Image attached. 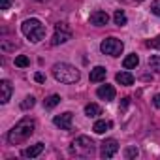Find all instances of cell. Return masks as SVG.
Wrapping results in <instances>:
<instances>
[{"instance_id": "1", "label": "cell", "mask_w": 160, "mask_h": 160, "mask_svg": "<svg viewBox=\"0 0 160 160\" xmlns=\"http://www.w3.org/2000/svg\"><path fill=\"white\" fill-rule=\"evenodd\" d=\"M34 130H36L34 119L25 117V119H21V121L8 132V141H10L12 145H19V143H23V141H27V139L34 134Z\"/></svg>"}, {"instance_id": "2", "label": "cell", "mask_w": 160, "mask_h": 160, "mask_svg": "<svg viewBox=\"0 0 160 160\" xmlns=\"http://www.w3.org/2000/svg\"><path fill=\"white\" fill-rule=\"evenodd\" d=\"M53 77L57 79L58 83L70 85V83L79 81V70H77L75 66L68 64V62H57V64L53 66Z\"/></svg>"}, {"instance_id": "3", "label": "cell", "mask_w": 160, "mask_h": 160, "mask_svg": "<svg viewBox=\"0 0 160 160\" xmlns=\"http://www.w3.org/2000/svg\"><path fill=\"white\" fill-rule=\"evenodd\" d=\"M70 152L73 156H79V158H89V156L94 154V141L87 136H79L72 141Z\"/></svg>"}, {"instance_id": "4", "label": "cell", "mask_w": 160, "mask_h": 160, "mask_svg": "<svg viewBox=\"0 0 160 160\" xmlns=\"http://www.w3.org/2000/svg\"><path fill=\"white\" fill-rule=\"evenodd\" d=\"M21 32L34 43L42 42L45 38V27L40 19H27L23 25H21Z\"/></svg>"}, {"instance_id": "5", "label": "cell", "mask_w": 160, "mask_h": 160, "mask_svg": "<svg viewBox=\"0 0 160 160\" xmlns=\"http://www.w3.org/2000/svg\"><path fill=\"white\" fill-rule=\"evenodd\" d=\"M122 49H124V43L121 42V40H117V38H106L102 43H100V51L104 53V55H109V57H121V53H122Z\"/></svg>"}, {"instance_id": "6", "label": "cell", "mask_w": 160, "mask_h": 160, "mask_svg": "<svg viewBox=\"0 0 160 160\" xmlns=\"http://www.w3.org/2000/svg\"><path fill=\"white\" fill-rule=\"evenodd\" d=\"M70 40H72V28L68 27V23H57L51 43L53 45H60V43H66Z\"/></svg>"}, {"instance_id": "7", "label": "cell", "mask_w": 160, "mask_h": 160, "mask_svg": "<svg viewBox=\"0 0 160 160\" xmlns=\"http://www.w3.org/2000/svg\"><path fill=\"white\" fill-rule=\"evenodd\" d=\"M117 151H119V143H117V139L109 138V139H104V141H102L100 156H102V158H111V156L117 154Z\"/></svg>"}, {"instance_id": "8", "label": "cell", "mask_w": 160, "mask_h": 160, "mask_svg": "<svg viewBox=\"0 0 160 160\" xmlns=\"http://www.w3.org/2000/svg\"><path fill=\"white\" fill-rule=\"evenodd\" d=\"M72 119H73V113L66 111V113H62V115H57V117L53 119V124L58 126L60 130H70V128H72Z\"/></svg>"}, {"instance_id": "9", "label": "cell", "mask_w": 160, "mask_h": 160, "mask_svg": "<svg viewBox=\"0 0 160 160\" xmlns=\"http://www.w3.org/2000/svg\"><path fill=\"white\" fill-rule=\"evenodd\" d=\"M12 92H13V87L8 79H2L0 81V104H8L10 98H12Z\"/></svg>"}, {"instance_id": "10", "label": "cell", "mask_w": 160, "mask_h": 160, "mask_svg": "<svg viewBox=\"0 0 160 160\" xmlns=\"http://www.w3.org/2000/svg\"><path fill=\"white\" fill-rule=\"evenodd\" d=\"M89 21H91V25H94V27H106L108 21H109V15H108L106 12H102V10H96V12L91 13Z\"/></svg>"}, {"instance_id": "11", "label": "cell", "mask_w": 160, "mask_h": 160, "mask_svg": "<svg viewBox=\"0 0 160 160\" xmlns=\"http://www.w3.org/2000/svg\"><path fill=\"white\" fill-rule=\"evenodd\" d=\"M96 94H98V98H102V100H106V102H111V100H115V87L113 85H102V87H98V91H96Z\"/></svg>"}, {"instance_id": "12", "label": "cell", "mask_w": 160, "mask_h": 160, "mask_svg": "<svg viewBox=\"0 0 160 160\" xmlns=\"http://www.w3.org/2000/svg\"><path fill=\"white\" fill-rule=\"evenodd\" d=\"M106 73H108V70L104 68V66H94L92 70H91V81L92 83H102L104 79H106Z\"/></svg>"}, {"instance_id": "13", "label": "cell", "mask_w": 160, "mask_h": 160, "mask_svg": "<svg viewBox=\"0 0 160 160\" xmlns=\"http://www.w3.org/2000/svg\"><path fill=\"white\" fill-rule=\"evenodd\" d=\"M43 152V143H34V145H30V147H27L25 151H23V156H27V158H36V156H40Z\"/></svg>"}, {"instance_id": "14", "label": "cell", "mask_w": 160, "mask_h": 160, "mask_svg": "<svg viewBox=\"0 0 160 160\" xmlns=\"http://www.w3.org/2000/svg\"><path fill=\"white\" fill-rule=\"evenodd\" d=\"M115 79H117L119 85H124V87H128V85L134 83V75H132L130 72H119V73L115 75Z\"/></svg>"}, {"instance_id": "15", "label": "cell", "mask_w": 160, "mask_h": 160, "mask_svg": "<svg viewBox=\"0 0 160 160\" xmlns=\"http://www.w3.org/2000/svg\"><path fill=\"white\" fill-rule=\"evenodd\" d=\"M111 126H113V122H111V121H106V119H102V121H96V122H94L92 130H94L96 134H104V132L111 130Z\"/></svg>"}, {"instance_id": "16", "label": "cell", "mask_w": 160, "mask_h": 160, "mask_svg": "<svg viewBox=\"0 0 160 160\" xmlns=\"http://www.w3.org/2000/svg\"><path fill=\"white\" fill-rule=\"evenodd\" d=\"M139 64V57L136 55V53H132V55H128L124 60H122V66L126 68V70H132V68H136Z\"/></svg>"}, {"instance_id": "17", "label": "cell", "mask_w": 160, "mask_h": 160, "mask_svg": "<svg viewBox=\"0 0 160 160\" xmlns=\"http://www.w3.org/2000/svg\"><path fill=\"white\" fill-rule=\"evenodd\" d=\"M102 113V108L98 104H87L85 106V115L87 117H98Z\"/></svg>"}, {"instance_id": "18", "label": "cell", "mask_w": 160, "mask_h": 160, "mask_svg": "<svg viewBox=\"0 0 160 160\" xmlns=\"http://www.w3.org/2000/svg\"><path fill=\"white\" fill-rule=\"evenodd\" d=\"M58 104H60V96H58V94H51V96H47L45 102H43L45 109H53V108H57Z\"/></svg>"}, {"instance_id": "19", "label": "cell", "mask_w": 160, "mask_h": 160, "mask_svg": "<svg viewBox=\"0 0 160 160\" xmlns=\"http://www.w3.org/2000/svg\"><path fill=\"white\" fill-rule=\"evenodd\" d=\"M113 21H115V25H117V27H124V25L128 23V19H126V13H124L122 10H117V12H115V15H113Z\"/></svg>"}, {"instance_id": "20", "label": "cell", "mask_w": 160, "mask_h": 160, "mask_svg": "<svg viewBox=\"0 0 160 160\" xmlns=\"http://www.w3.org/2000/svg\"><path fill=\"white\" fill-rule=\"evenodd\" d=\"M34 104H36V98H34V96H27V98L21 102V109H25V111H27V109H32Z\"/></svg>"}, {"instance_id": "21", "label": "cell", "mask_w": 160, "mask_h": 160, "mask_svg": "<svg viewBox=\"0 0 160 160\" xmlns=\"http://www.w3.org/2000/svg\"><path fill=\"white\" fill-rule=\"evenodd\" d=\"M28 64H30L28 57H25V55H19V57H15V66H19V68H27Z\"/></svg>"}, {"instance_id": "22", "label": "cell", "mask_w": 160, "mask_h": 160, "mask_svg": "<svg viewBox=\"0 0 160 160\" xmlns=\"http://www.w3.org/2000/svg\"><path fill=\"white\" fill-rule=\"evenodd\" d=\"M145 45H147L149 49H160V36H156V38H152V40H147Z\"/></svg>"}, {"instance_id": "23", "label": "cell", "mask_w": 160, "mask_h": 160, "mask_svg": "<svg viewBox=\"0 0 160 160\" xmlns=\"http://www.w3.org/2000/svg\"><path fill=\"white\" fill-rule=\"evenodd\" d=\"M138 154H139V151H138V147H134V145H132V147H126V151H124V156H126V158H136Z\"/></svg>"}, {"instance_id": "24", "label": "cell", "mask_w": 160, "mask_h": 160, "mask_svg": "<svg viewBox=\"0 0 160 160\" xmlns=\"http://www.w3.org/2000/svg\"><path fill=\"white\" fill-rule=\"evenodd\" d=\"M151 13H154V15L160 17V0H154V2L151 4Z\"/></svg>"}, {"instance_id": "25", "label": "cell", "mask_w": 160, "mask_h": 160, "mask_svg": "<svg viewBox=\"0 0 160 160\" xmlns=\"http://www.w3.org/2000/svg\"><path fill=\"white\" fill-rule=\"evenodd\" d=\"M12 4H13V0H0V10H10L12 8Z\"/></svg>"}, {"instance_id": "26", "label": "cell", "mask_w": 160, "mask_h": 160, "mask_svg": "<svg viewBox=\"0 0 160 160\" xmlns=\"http://www.w3.org/2000/svg\"><path fill=\"white\" fill-rule=\"evenodd\" d=\"M15 45H17V43H8L6 40L2 42V49H4V51H13V49H15Z\"/></svg>"}, {"instance_id": "27", "label": "cell", "mask_w": 160, "mask_h": 160, "mask_svg": "<svg viewBox=\"0 0 160 160\" xmlns=\"http://www.w3.org/2000/svg\"><path fill=\"white\" fill-rule=\"evenodd\" d=\"M152 104H154V108H156V109H160V94H156V96L152 98Z\"/></svg>"}, {"instance_id": "28", "label": "cell", "mask_w": 160, "mask_h": 160, "mask_svg": "<svg viewBox=\"0 0 160 160\" xmlns=\"http://www.w3.org/2000/svg\"><path fill=\"white\" fill-rule=\"evenodd\" d=\"M34 79H36L38 83H43V81H45V77H43V73H36V75H34Z\"/></svg>"}, {"instance_id": "29", "label": "cell", "mask_w": 160, "mask_h": 160, "mask_svg": "<svg viewBox=\"0 0 160 160\" xmlns=\"http://www.w3.org/2000/svg\"><path fill=\"white\" fill-rule=\"evenodd\" d=\"M128 104H130V98H124V100H122V104H121V109H126V108H128Z\"/></svg>"}, {"instance_id": "30", "label": "cell", "mask_w": 160, "mask_h": 160, "mask_svg": "<svg viewBox=\"0 0 160 160\" xmlns=\"http://www.w3.org/2000/svg\"><path fill=\"white\" fill-rule=\"evenodd\" d=\"M36 2H47V0H36Z\"/></svg>"}, {"instance_id": "31", "label": "cell", "mask_w": 160, "mask_h": 160, "mask_svg": "<svg viewBox=\"0 0 160 160\" xmlns=\"http://www.w3.org/2000/svg\"><path fill=\"white\" fill-rule=\"evenodd\" d=\"M138 2H141V0H138Z\"/></svg>"}]
</instances>
